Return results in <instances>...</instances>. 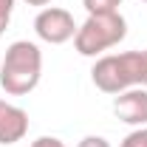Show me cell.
Returning a JSON list of instances; mask_svg holds the SVG:
<instances>
[{
	"instance_id": "6da1fadb",
	"label": "cell",
	"mask_w": 147,
	"mask_h": 147,
	"mask_svg": "<svg viewBox=\"0 0 147 147\" xmlns=\"http://www.w3.org/2000/svg\"><path fill=\"white\" fill-rule=\"evenodd\" d=\"M42 76V51L31 40H17L6 48L0 62V85L9 96H26L40 85Z\"/></svg>"
},
{
	"instance_id": "7a4b0ae2",
	"label": "cell",
	"mask_w": 147,
	"mask_h": 147,
	"mask_svg": "<svg viewBox=\"0 0 147 147\" xmlns=\"http://www.w3.org/2000/svg\"><path fill=\"white\" fill-rule=\"evenodd\" d=\"M91 79L102 93H122L127 88L144 85V51H122V54L96 57Z\"/></svg>"
},
{
	"instance_id": "3957f363",
	"label": "cell",
	"mask_w": 147,
	"mask_h": 147,
	"mask_svg": "<svg viewBox=\"0 0 147 147\" xmlns=\"http://www.w3.org/2000/svg\"><path fill=\"white\" fill-rule=\"evenodd\" d=\"M125 37H127V20L119 11H113V14H88V20L74 34V48L82 57H102L113 45H119Z\"/></svg>"
},
{
	"instance_id": "277c9868",
	"label": "cell",
	"mask_w": 147,
	"mask_h": 147,
	"mask_svg": "<svg viewBox=\"0 0 147 147\" xmlns=\"http://www.w3.org/2000/svg\"><path fill=\"white\" fill-rule=\"evenodd\" d=\"M76 23H74V14L68 9H57V6H45L40 9V14L34 17V34L48 42V45H62L74 40L76 34Z\"/></svg>"
},
{
	"instance_id": "5b68a950",
	"label": "cell",
	"mask_w": 147,
	"mask_h": 147,
	"mask_svg": "<svg viewBox=\"0 0 147 147\" xmlns=\"http://www.w3.org/2000/svg\"><path fill=\"white\" fill-rule=\"evenodd\" d=\"M113 113L119 122H125L130 127H144L147 125V88H127V91L116 93L113 99Z\"/></svg>"
},
{
	"instance_id": "8992f818",
	"label": "cell",
	"mask_w": 147,
	"mask_h": 147,
	"mask_svg": "<svg viewBox=\"0 0 147 147\" xmlns=\"http://www.w3.org/2000/svg\"><path fill=\"white\" fill-rule=\"evenodd\" d=\"M28 133V113L6 99H0V144H17Z\"/></svg>"
},
{
	"instance_id": "52a82bcc",
	"label": "cell",
	"mask_w": 147,
	"mask_h": 147,
	"mask_svg": "<svg viewBox=\"0 0 147 147\" xmlns=\"http://www.w3.org/2000/svg\"><path fill=\"white\" fill-rule=\"evenodd\" d=\"M82 6L88 14H113V11H119L122 0H82Z\"/></svg>"
},
{
	"instance_id": "ba28073f",
	"label": "cell",
	"mask_w": 147,
	"mask_h": 147,
	"mask_svg": "<svg viewBox=\"0 0 147 147\" xmlns=\"http://www.w3.org/2000/svg\"><path fill=\"white\" fill-rule=\"evenodd\" d=\"M122 147H147V125L144 127H133L127 136H125Z\"/></svg>"
},
{
	"instance_id": "9c48e42d",
	"label": "cell",
	"mask_w": 147,
	"mask_h": 147,
	"mask_svg": "<svg viewBox=\"0 0 147 147\" xmlns=\"http://www.w3.org/2000/svg\"><path fill=\"white\" fill-rule=\"evenodd\" d=\"M11 11H14V0H0V37L6 34V28H9Z\"/></svg>"
},
{
	"instance_id": "30bf717a",
	"label": "cell",
	"mask_w": 147,
	"mask_h": 147,
	"mask_svg": "<svg viewBox=\"0 0 147 147\" xmlns=\"http://www.w3.org/2000/svg\"><path fill=\"white\" fill-rule=\"evenodd\" d=\"M31 147H65L62 139H57V136H40L31 142Z\"/></svg>"
},
{
	"instance_id": "8fae6325",
	"label": "cell",
	"mask_w": 147,
	"mask_h": 147,
	"mask_svg": "<svg viewBox=\"0 0 147 147\" xmlns=\"http://www.w3.org/2000/svg\"><path fill=\"white\" fill-rule=\"evenodd\" d=\"M76 147H110V142H108V139H102V136H85Z\"/></svg>"
},
{
	"instance_id": "7c38bea8",
	"label": "cell",
	"mask_w": 147,
	"mask_h": 147,
	"mask_svg": "<svg viewBox=\"0 0 147 147\" xmlns=\"http://www.w3.org/2000/svg\"><path fill=\"white\" fill-rule=\"evenodd\" d=\"M26 3H28V6H42V9H45L51 0H26Z\"/></svg>"
},
{
	"instance_id": "4fadbf2b",
	"label": "cell",
	"mask_w": 147,
	"mask_h": 147,
	"mask_svg": "<svg viewBox=\"0 0 147 147\" xmlns=\"http://www.w3.org/2000/svg\"><path fill=\"white\" fill-rule=\"evenodd\" d=\"M144 88H147V51H144Z\"/></svg>"
},
{
	"instance_id": "5bb4252c",
	"label": "cell",
	"mask_w": 147,
	"mask_h": 147,
	"mask_svg": "<svg viewBox=\"0 0 147 147\" xmlns=\"http://www.w3.org/2000/svg\"><path fill=\"white\" fill-rule=\"evenodd\" d=\"M144 3H147V0H144Z\"/></svg>"
}]
</instances>
